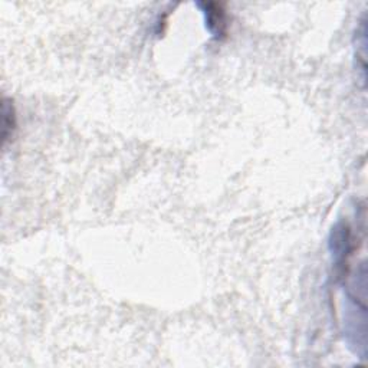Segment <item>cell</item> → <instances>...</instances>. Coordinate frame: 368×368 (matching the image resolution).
<instances>
[{"label":"cell","instance_id":"cell-1","mask_svg":"<svg viewBox=\"0 0 368 368\" xmlns=\"http://www.w3.org/2000/svg\"><path fill=\"white\" fill-rule=\"evenodd\" d=\"M198 6L202 9L205 15L206 29L210 32V35L217 41L223 39L228 32V19L222 5L205 2V3H198Z\"/></svg>","mask_w":368,"mask_h":368},{"label":"cell","instance_id":"cell-2","mask_svg":"<svg viewBox=\"0 0 368 368\" xmlns=\"http://www.w3.org/2000/svg\"><path fill=\"white\" fill-rule=\"evenodd\" d=\"M2 114H3V131H2V138L3 142L6 144L12 135L13 131L16 128V112H15V107L13 103L9 100V98H3L2 101Z\"/></svg>","mask_w":368,"mask_h":368}]
</instances>
